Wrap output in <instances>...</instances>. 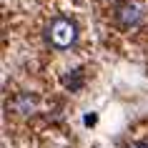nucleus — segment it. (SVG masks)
Segmentation results:
<instances>
[{"label": "nucleus", "instance_id": "obj_1", "mask_svg": "<svg viewBox=\"0 0 148 148\" xmlns=\"http://www.w3.org/2000/svg\"><path fill=\"white\" fill-rule=\"evenodd\" d=\"M75 40H78V28H75L73 20H68V18H55L53 23H50V28H48V43L53 48L65 50Z\"/></svg>", "mask_w": 148, "mask_h": 148}, {"label": "nucleus", "instance_id": "obj_2", "mask_svg": "<svg viewBox=\"0 0 148 148\" xmlns=\"http://www.w3.org/2000/svg\"><path fill=\"white\" fill-rule=\"evenodd\" d=\"M140 5L138 3H133V0H123L121 5L116 8V20L121 28H133V25L140 23Z\"/></svg>", "mask_w": 148, "mask_h": 148}, {"label": "nucleus", "instance_id": "obj_3", "mask_svg": "<svg viewBox=\"0 0 148 148\" xmlns=\"http://www.w3.org/2000/svg\"><path fill=\"white\" fill-rule=\"evenodd\" d=\"M125 148H148V143H131V146H125Z\"/></svg>", "mask_w": 148, "mask_h": 148}]
</instances>
